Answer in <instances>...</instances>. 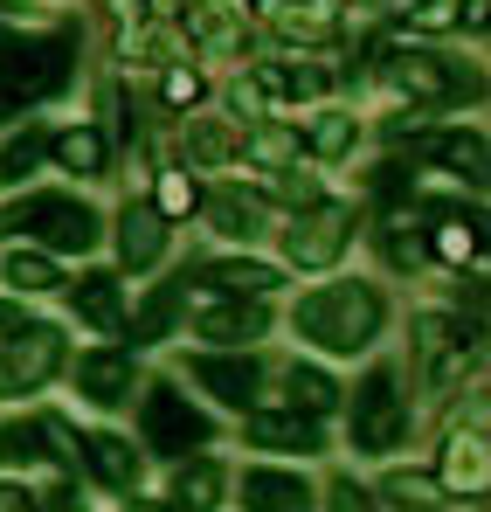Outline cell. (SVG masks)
Listing matches in <instances>:
<instances>
[{"instance_id": "obj_1", "label": "cell", "mask_w": 491, "mask_h": 512, "mask_svg": "<svg viewBox=\"0 0 491 512\" xmlns=\"http://www.w3.org/2000/svg\"><path fill=\"white\" fill-rule=\"evenodd\" d=\"M291 333L312 346V353H326V360L374 353V340L388 333V298H381V284H367V277L312 284V291L291 305Z\"/></svg>"}, {"instance_id": "obj_2", "label": "cell", "mask_w": 491, "mask_h": 512, "mask_svg": "<svg viewBox=\"0 0 491 512\" xmlns=\"http://www.w3.org/2000/svg\"><path fill=\"white\" fill-rule=\"evenodd\" d=\"M339 402H346V443H353L360 457H395V450L409 443L415 409H409V395H402V374H395L388 360H374Z\"/></svg>"}, {"instance_id": "obj_3", "label": "cell", "mask_w": 491, "mask_h": 512, "mask_svg": "<svg viewBox=\"0 0 491 512\" xmlns=\"http://www.w3.org/2000/svg\"><path fill=\"white\" fill-rule=\"evenodd\" d=\"M0 222L21 229L35 250H49V256H70V250L83 256V250H97V236H104V215L90 201H77V194H28Z\"/></svg>"}, {"instance_id": "obj_4", "label": "cell", "mask_w": 491, "mask_h": 512, "mask_svg": "<svg viewBox=\"0 0 491 512\" xmlns=\"http://www.w3.org/2000/svg\"><path fill=\"white\" fill-rule=\"evenodd\" d=\"M353 229H360L353 201H312V208H291V222H284V270H305V277L332 270L339 256L353 250Z\"/></svg>"}, {"instance_id": "obj_5", "label": "cell", "mask_w": 491, "mask_h": 512, "mask_svg": "<svg viewBox=\"0 0 491 512\" xmlns=\"http://www.w3.org/2000/svg\"><path fill=\"white\" fill-rule=\"evenodd\" d=\"M388 84L415 111H436V104H457L464 90H478V70H464L457 56H436V49H402V56H388Z\"/></svg>"}, {"instance_id": "obj_6", "label": "cell", "mask_w": 491, "mask_h": 512, "mask_svg": "<svg viewBox=\"0 0 491 512\" xmlns=\"http://www.w3.org/2000/svg\"><path fill=\"white\" fill-rule=\"evenodd\" d=\"M139 436H146V450H160V457H187V450H201L208 436H215V423L173 388V381H160V388H146L139 395Z\"/></svg>"}, {"instance_id": "obj_7", "label": "cell", "mask_w": 491, "mask_h": 512, "mask_svg": "<svg viewBox=\"0 0 491 512\" xmlns=\"http://www.w3.org/2000/svg\"><path fill=\"white\" fill-rule=\"evenodd\" d=\"M63 374V333L56 326H21L14 340H0V402H21L35 388H49Z\"/></svg>"}, {"instance_id": "obj_8", "label": "cell", "mask_w": 491, "mask_h": 512, "mask_svg": "<svg viewBox=\"0 0 491 512\" xmlns=\"http://www.w3.org/2000/svg\"><path fill=\"white\" fill-rule=\"evenodd\" d=\"M409 346H415V360H422V381H429V388H457L464 367L478 360V340H471L450 312H415Z\"/></svg>"}, {"instance_id": "obj_9", "label": "cell", "mask_w": 491, "mask_h": 512, "mask_svg": "<svg viewBox=\"0 0 491 512\" xmlns=\"http://www.w3.org/2000/svg\"><path fill=\"white\" fill-rule=\"evenodd\" d=\"M243 436L256 450H284V457H312V450H326V429L319 416H305V409H291V402H249L243 409Z\"/></svg>"}, {"instance_id": "obj_10", "label": "cell", "mask_w": 491, "mask_h": 512, "mask_svg": "<svg viewBox=\"0 0 491 512\" xmlns=\"http://www.w3.org/2000/svg\"><path fill=\"white\" fill-rule=\"evenodd\" d=\"M187 374H194V388H201V395H215L222 409H249V402H263V367H256V353H249V346L194 353V360H187Z\"/></svg>"}, {"instance_id": "obj_11", "label": "cell", "mask_w": 491, "mask_h": 512, "mask_svg": "<svg viewBox=\"0 0 491 512\" xmlns=\"http://www.w3.org/2000/svg\"><path fill=\"white\" fill-rule=\"evenodd\" d=\"M70 381H77V395L90 409H125V402L139 395V353H125V346H90V353H77Z\"/></svg>"}, {"instance_id": "obj_12", "label": "cell", "mask_w": 491, "mask_h": 512, "mask_svg": "<svg viewBox=\"0 0 491 512\" xmlns=\"http://www.w3.org/2000/svg\"><path fill=\"white\" fill-rule=\"evenodd\" d=\"M194 333L215 340V346H256L270 333V298H236V291H215L208 284V298L194 312Z\"/></svg>"}, {"instance_id": "obj_13", "label": "cell", "mask_w": 491, "mask_h": 512, "mask_svg": "<svg viewBox=\"0 0 491 512\" xmlns=\"http://www.w3.org/2000/svg\"><path fill=\"white\" fill-rule=\"evenodd\" d=\"M63 291H70V312H77L90 333H125L132 298H125V277H118V270H83V277H63Z\"/></svg>"}, {"instance_id": "obj_14", "label": "cell", "mask_w": 491, "mask_h": 512, "mask_svg": "<svg viewBox=\"0 0 491 512\" xmlns=\"http://www.w3.org/2000/svg\"><path fill=\"white\" fill-rule=\"evenodd\" d=\"M263 21L277 42H298V49H326L346 28V14L332 0H263Z\"/></svg>"}, {"instance_id": "obj_15", "label": "cell", "mask_w": 491, "mask_h": 512, "mask_svg": "<svg viewBox=\"0 0 491 512\" xmlns=\"http://www.w3.org/2000/svg\"><path fill=\"white\" fill-rule=\"evenodd\" d=\"M111 243H118V270H153L166 256V215L153 201H125L118 208V222H111Z\"/></svg>"}, {"instance_id": "obj_16", "label": "cell", "mask_w": 491, "mask_h": 512, "mask_svg": "<svg viewBox=\"0 0 491 512\" xmlns=\"http://www.w3.org/2000/svg\"><path fill=\"white\" fill-rule=\"evenodd\" d=\"M180 28L208 56H243V0H187L180 7Z\"/></svg>"}, {"instance_id": "obj_17", "label": "cell", "mask_w": 491, "mask_h": 512, "mask_svg": "<svg viewBox=\"0 0 491 512\" xmlns=\"http://www.w3.org/2000/svg\"><path fill=\"white\" fill-rule=\"evenodd\" d=\"M485 478H491V464H485V429L471 423V429H450L443 436V457H436V485H443V499L450 492H485Z\"/></svg>"}, {"instance_id": "obj_18", "label": "cell", "mask_w": 491, "mask_h": 512, "mask_svg": "<svg viewBox=\"0 0 491 512\" xmlns=\"http://www.w3.org/2000/svg\"><path fill=\"white\" fill-rule=\"evenodd\" d=\"M229 492V471L215 457H173V478H166V512H215Z\"/></svg>"}, {"instance_id": "obj_19", "label": "cell", "mask_w": 491, "mask_h": 512, "mask_svg": "<svg viewBox=\"0 0 491 512\" xmlns=\"http://www.w3.org/2000/svg\"><path fill=\"white\" fill-rule=\"evenodd\" d=\"M243 512H319L312 485L284 464H249L243 471Z\"/></svg>"}, {"instance_id": "obj_20", "label": "cell", "mask_w": 491, "mask_h": 512, "mask_svg": "<svg viewBox=\"0 0 491 512\" xmlns=\"http://www.w3.org/2000/svg\"><path fill=\"white\" fill-rule=\"evenodd\" d=\"M415 153L422 160H436L443 173H457V180H485V132H464V125H443V132H415Z\"/></svg>"}, {"instance_id": "obj_21", "label": "cell", "mask_w": 491, "mask_h": 512, "mask_svg": "<svg viewBox=\"0 0 491 512\" xmlns=\"http://www.w3.org/2000/svg\"><path fill=\"white\" fill-rule=\"evenodd\" d=\"M0 284L14 298H42V291H63V263L49 250H35V243H7L0 250Z\"/></svg>"}, {"instance_id": "obj_22", "label": "cell", "mask_w": 491, "mask_h": 512, "mask_svg": "<svg viewBox=\"0 0 491 512\" xmlns=\"http://www.w3.org/2000/svg\"><path fill=\"white\" fill-rule=\"evenodd\" d=\"M180 146H187V167H194V173L243 167V125H222V118H194Z\"/></svg>"}, {"instance_id": "obj_23", "label": "cell", "mask_w": 491, "mask_h": 512, "mask_svg": "<svg viewBox=\"0 0 491 512\" xmlns=\"http://www.w3.org/2000/svg\"><path fill=\"white\" fill-rule=\"evenodd\" d=\"M201 215H208V229L229 236V243H256V236H263V201L243 194V187H215V194L201 201Z\"/></svg>"}, {"instance_id": "obj_24", "label": "cell", "mask_w": 491, "mask_h": 512, "mask_svg": "<svg viewBox=\"0 0 491 512\" xmlns=\"http://www.w3.org/2000/svg\"><path fill=\"white\" fill-rule=\"evenodd\" d=\"M83 464H90L111 492H139V471H146V457L132 450V436H111V429L83 443Z\"/></svg>"}, {"instance_id": "obj_25", "label": "cell", "mask_w": 491, "mask_h": 512, "mask_svg": "<svg viewBox=\"0 0 491 512\" xmlns=\"http://www.w3.org/2000/svg\"><path fill=\"white\" fill-rule=\"evenodd\" d=\"M422 243H429V263H450V270H464V263H478V215H436L429 229H422Z\"/></svg>"}, {"instance_id": "obj_26", "label": "cell", "mask_w": 491, "mask_h": 512, "mask_svg": "<svg viewBox=\"0 0 491 512\" xmlns=\"http://www.w3.org/2000/svg\"><path fill=\"white\" fill-rule=\"evenodd\" d=\"M312 160H346L353 146H360V118L353 111H339V104H326V111H312L305 118V139H298Z\"/></svg>"}, {"instance_id": "obj_27", "label": "cell", "mask_w": 491, "mask_h": 512, "mask_svg": "<svg viewBox=\"0 0 491 512\" xmlns=\"http://www.w3.org/2000/svg\"><path fill=\"white\" fill-rule=\"evenodd\" d=\"M49 160L63 173H77V180H97V173H104V132H97V125H63V132H49Z\"/></svg>"}, {"instance_id": "obj_28", "label": "cell", "mask_w": 491, "mask_h": 512, "mask_svg": "<svg viewBox=\"0 0 491 512\" xmlns=\"http://www.w3.org/2000/svg\"><path fill=\"white\" fill-rule=\"evenodd\" d=\"M284 388H291L284 402H291V409H305V416H332V409H339V395H346V388L332 381V374L319 367V360H291Z\"/></svg>"}, {"instance_id": "obj_29", "label": "cell", "mask_w": 491, "mask_h": 512, "mask_svg": "<svg viewBox=\"0 0 491 512\" xmlns=\"http://www.w3.org/2000/svg\"><path fill=\"white\" fill-rule=\"evenodd\" d=\"M208 284H215V291H236V298H270V291L284 284V263L229 256V263H215V270H208Z\"/></svg>"}, {"instance_id": "obj_30", "label": "cell", "mask_w": 491, "mask_h": 512, "mask_svg": "<svg viewBox=\"0 0 491 512\" xmlns=\"http://www.w3.org/2000/svg\"><path fill=\"white\" fill-rule=\"evenodd\" d=\"M319 70H298V63H256L249 70V90L263 97V104H284V97H319Z\"/></svg>"}, {"instance_id": "obj_31", "label": "cell", "mask_w": 491, "mask_h": 512, "mask_svg": "<svg viewBox=\"0 0 491 512\" xmlns=\"http://www.w3.org/2000/svg\"><path fill=\"white\" fill-rule=\"evenodd\" d=\"M180 305H187V277H173V284H160L153 291V305L139 312V319H125V333L146 346V340H166V326L180 319Z\"/></svg>"}, {"instance_id": "obj_32", "label": "cell", "mask_w": 491, "mask_h": 512, "mask_svg": "<svg viewBox=\"0 0 491 512\" xmlns=\"http://www.w3.org/2000/svg\"><path fill=\"white\" fill-rule=\"evenodd\" d=\"M298 132H284V125H256V132H243V160H256L263 173H277V167H298Z\"/></svg>"}, {"instance_id": "obj_33", "label": "cell", "mask_w": 491, "mask_h": 512, "mask_svg": "<svg viewBox=\"0 0 491 512\" xmlns=\"http://www.w3.org/2000/svg\"><path fill=\"white\" fill-rule=\"evenodd\" d=\"M381 250H388L395 270H422L429 263V243H422V222L415 215H388L381 222Z\"/></svg>"}, {"instance_id": "obj_34", "label": "cell", "mask_w": 491, "mask_h": 512, "mask_svg": "<svg viewBox=\"0 0 491 512\" xmlns=\"http://www.w3.org/2000/svg\"><path fill=\"white\" fill-rule=\"evenodd\" d=\"M388 499L402 512H429L443 506V485H436V471H388Z\"/></svg>"}, {"instance_id": "obj_35", "label": "cell", "mask_w": 491, "mask_h": 512, "mask_svg": "<svg viewBox=\"0 0 491 512\" xmlns=\"http://www.w3.org/2000/svg\"><path fill=\"white\" fill-rule=\"evenodd\" d=\"M49 423H0V464H42Z\"/></svg>"}, {"instance_id": "obj_36", "label": "cell", "mask_w": 491, "mask_h": 512, "mask_svg": "<svg viewBox=\"0 0 491 512\" xmlns=\"http://www.w3.org/2000/svg\"><path fill=\"white\" fill-rule=\"evenodd\" d=\"M42 160H49V132H14L0 146V180H21V173H35Z\"/></svg>"}, {"instance_id": "obj_37", "label": "cell", "mask_w": 491, "mask_h": 512, "mask_svg": "<svg viewBox=\"0 0 491 512\" xmlns=\"http://www.w3.org/2000/svg\"><path fill=\"white\" fill-rule=\"evenodd\" d=\"M160 97L173 104V111H194V104L208 97V77H201L194 63H166V77H160Z\"/></svg>"}, {"instance_id": "obj_38", "label": "cell", "mask_w": 491, "mask_h": 512, "mask_svg": "<svg viewBox=\"0 0 491 512\" xmlns=\"http://www.w3.org/2000/svg\"><path fill=\"white\" fill-rule=\"evenodd\" d=\"M153 208H160V215H194V208H201V187H194V173H160V194H153Z\"/></svg>"}, {"instance_id": "obj_39", "label": "cell", "mask_w": 491, "mask_h": 512, "mask_svg": "<svg viewBox=\"0 0 491 512\" xmlns=\"http://www.w3.org/2000/svg\"><path fill=\"white\" fill-rule=\"evenodd\" d=\"M270 194H277L284 208H312V201H326V187H319L312 173H298V167H277V173H270Z\"/></svg>"}, {"instance_id": "obj_40", "label": "cell", "mask_w": 491, "mask_h": 512, "mask_svg": "<svg viewBox=\"0 0 491 512\" xmlns=\"http://www.w3.org/2000/svg\"><path fill=\"white\" fill-rule=\"evenodd\" d=\"M326 512H374V492L353 485V478H332L326 485Z\"/></svg>"}, {"instance_id": "obj_41", "label": "cell", "mask_w": 491, "mask_h": 512, "mask_svg": "<svg viewBox=\"0 0 491 512\" xmlns=\"http://www.w3.org/2000/svg\"><path fill=\"white\" fill-rule=\"evenodd\" d=\"M28 326V312H21V298H0V340H14Z\"/></svg>"}, {"instance_id": "obj_42", "label": "cell", "mask_w": 491, "mask_h": 512, "mask_svg": "<svg viewBox=\"0 0 491 512\" xmlns=\"http://www.w3.org/2000/svg\"><path fill=\"white\" fill-rule=\"evenodd\" d=\"M0 512H42V506H35L21 485H0Z\"/></svg>"}, {"instance_id": "obj_43", "label": "cell", "mask_w": 491, "mask_h": 512, "mask_svg": "<svg viewBox=\"0 0 491 512\" xmlns=\"http://www.w3.org/2000/svg\"><path fill=\"white\" fill-rule=\"evenodd\" d=\"M21 7H28V0H0V14H21Z\"/></svg>"}, {"instance_id": "obj_44", "label": "cell", "mask_w": 491, "mask_h": 512, "mask_svg": "<svg viewBox=\"0 0 491 512\" xmlns=\"http://www.w3.org/2000/svg\"><path fill=\"white\" fill-rule=\"evenodd\" d=\"M353 7H402V0H353Z\"/></svg>"}, {"instance_id": "obj_45", "label": "cell", "mask_w": 491, "mask_h": 512, "mask_svg": "<svg viewBox=\"0 0 491 512\" xmlns=\"http://www.w3.org/2000/svg\"><path fill=\"white\" fill-rule=\"evenodd\" d=\"M132 512H166V506H132Z\"/></svg>"}]
</instances>
